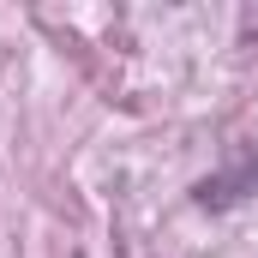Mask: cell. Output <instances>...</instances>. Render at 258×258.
<instances>
[{"instance_id": "obj_1", "label": "cell", "mask_w": 258, "mask_h": 258, "mask_svg": "<svg viewBox=\"0 0 258 258\" xmlns=\"http://www.w3.org/2000/svg\"><path fill=\"white\" fill-rule=\"evenodd\" d=\"M258 192V150H246L228 174H210V180H198L192 186V204L198 210H228V204H240V198Z\"/></svg>"}]
</instances>
